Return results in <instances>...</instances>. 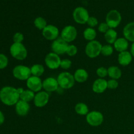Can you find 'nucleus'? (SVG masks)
I'll return each instance as SVG.
<instances>
[{"label":"nucleus","instance_id":"1","mask_svg":"<svg viewBox=\"0 0 134 134\" xmlns=\"http://www.w3.org/2000/svg\"><path fill=\"white\" fill-rule=\"evenodd\" d=\"M0 100L5 105H15L20 100V94L17 88L9 86L3 87L0 90Z\"/></svg>","mask_w":134,"mask_h":134},{"label":"nucleus","instance_id":"2","mask_svg":"<svg viewBox=\"0 0 134 134\" xmlns=\"http://www.w3.org/2000/svg\"><path fill=\"white\" fill-rule=\"evenodd\" d=\"M57 81L58 82L59 87L63 90L70 89L74 86L75 81L74 76L69 72H62L58 75L57 77Z\"/></svg>","mask_w":134,"mask_h":134},{"label":"nucleus","instance_id":"3","mask_svg":"<svg viewBox=\"0 0 134 134\" xmlns=\"http://www.w3.org/2000/svg\"><path fill=\"white\" fill-rule=\"evenodd\" d=\"M9 51L10 55L17 60H24L27 58V51L22 43H13Z\"/></svg>","mask_w":134,"mask_h":134},{"label":"nucleus","instance_id":"4","mask_svg":"<svg viewBox=\"0 0 134 134\" xmlns=\"http://www.w3.org/2000/svg\"><path fill=\"white\" fill-rule=\"evenodd\" d=\"M102 44L98 41H89L85 47V53L90 58H96L101 54Z\"/></svg>","mask_w":134,"mask_h":134},{"label":"nucleus","instance_id":"5","mask_svg":"<svg viewBox=\"0 0 134 134\" xmlns=\"http://www.w3.org/2000/svg\"><path fill=\"white\" fill-rule=\"evenodd\" d=\"M13 75L20 81H27L31 76V69L26 65H18L13 68Z\"/></svg>","mask_w":134,"mask_h":134},{"label":"nucleus","instance_id":"6","mask_svg":"<svg viewBox=\"0 0 134 134\" xmlns=\"http://www.w3.org/2000/svg\"><path fill=\"white\" fill-rule=\"evenodd\" d=\"M122 21V16L117 10H111L106 15L105 22L111 29H115L120 25Z\"/></svg>","mask_w":134,"mask_h":134},{"label":"nucleus","instance_id":"7","mask_svg":"<svg viewBox=\"0 0 134 134\" xmlns=\"http://www.w3.org/2000/svg\"><path fill=\"white\" fill-rule=\"evenodd\" d=\"M90 15L87 9L83 7L75 8L73 12V18L76 23L79 24H85L87 23Z\"/></svg>","mask_w":134,"mask_h":134},{"label":"nucleus","instance_id":"8","mask_svg":"<svg viewBox=\"0 0 134 134\" xmlns=\"http://www.w3.org/2000/svg\"><path fill=\"white\" fill-rule=\"evenodd\" d=\"M86 122L92 127H98L102 125L104 120L103 114L99 111H93L89 112L86 116Z\"/></svg>","mask_w":134,"mask_h":134},{"label":"nucleus","instance_id":"9","mask_svg":"<svg viewBox=\"0 0 134 134\" xmlns=\"http://www.w3.org/2000/svg\"><path fill=\"white\" fill-rule=\"evenodd\" d=\"M61 61L62 60L60 56L53 52L47 54L44 58L45 65L48 69H52V70L57 69L58 68H60Z\"/></svg>","mask_w":134,"mask_h":134},{"label":"nucleus","instance_id":"10","mask_svg":"<svg viewBox=\"0 0 134 134\" xmlns=\"http://www.w3.org/2000/svg\"><path fill=\"white\" fill-rule=\"evenodd\" d=\"M77 37V29L71 25L65 26L61 32V38L68 43H71L73 41L75 40Z\"/></svg>","mask_w":134,"mask_h":134},{"label":"nucleus","instance_id":"11","mask_svg":"<svg viewBox=\"0 0 134 134\" xmlns=\"http://www.w3.org/2000/svg\"><path fill=\"white\" fill-rule=\"evenodd\" d=\"M68 45H69L68 43H66L64 39H62L61 37H58L57 39L53 41L51 44V49L52 52L60 56L66 54Z\"/></svg>","mask_w":134,"mask_h":134},{"label":"nucleus","instance_id":"12","mask_svg":"<svg viewBox=\"0 0 134 134\" xmlns=\"http://www.w3.org/2000/svg\"><path fill=\"white\" fill-rule=\"evenodd\" d=\"M50 99V94L47 92L40 91L35 93V98L34 99V103L35 107L38 108H41L48 104Z\"/></svg>","mask_w":134,"mask_h":134},{"label":"nucleus","instance_id":"13","mask_svg":"<svg viewBox=\"0 0 134 134\" xmlns=\"http://www.w3.org/2000/svg\"><path fill=\"white\" fill-rule=\"evenodd\" d=\"M60 31L54 25L48 24L42 31V35L44 39L48 41H54L58 38Z\"/></svg>","mask_w":134,"mask_h":134},{"label":"nucleus","instance_id":"14","mask_svg":"<svg viewBox=\"0 0 134 134\" xmlns=\"http://www.w3.org/2000/svg\"><path fill=\"white\" fill-rule=\"evenodd\" d=\"M26 86L29 90L34 92H39L41 91V89L43 88V81L40 77L31 75L26 81Z\"/></svg>","mask_w":134,"mask_h":134},{"label":"nucleus","instance_id":"15","mask_svg":"<svg viewBox=\"0 0 134 134\" xmlns=\"http://www.w3.org/2000/svg\"><path fill=\"white\" fill-rule=\"evenodd\" d=\"M59 88L57 79L54 77H48L43 81V88L47 92H54L57 91Z\"/></svg>","mask_w":134,"mask_h":134},{"label":"nucleus","instance_id":"16","mask_svg":"<svg viewBox=\"0 0 134 134\" xmlns=\"http://www.w3.org/2000/svg\"><path fill=\"white\" fill-rule=\"evenodd\" d=\"M30 111V105L27 102L20 99L15 105V111L20 116H25Z\"/></svg>","mask_w":134,"mask_h":134},{"label":"nucleus","instance_id":"17","mask_svg":"<svg viewBox=\"0 0 134 134\" xmlns=\"http://www.w3.org/2000/svg\"><path fill=\"white\" fill-rule=\"evenodd\" d=\"M107 89V81L104 79L98 78L92 85V90L96 94H102Z\"/></svg>","mask_w":134,"mask_h":134},{"label":"nucleus","instance_id":"18","mask_svg":"<svg viewBox=\"0 0 134 134\" xmlns=\"http://www.w3.org/2000/svg\"><path fill=\"white\" fill-rule=\"evenodd\" d=\"M133 59L130 52L126 51L120 52L118 55V62L122 66H127L131 64Z\"/></svg>","mask_w":134,"mask_h":134},{"label":"nucleus","instance_id":"19","mask_svg":"<svg viewBox=\"0 0 134 134\" xmlns=\"http://www.w3.org/2000/svg\"><path fill=\"white\" fill-rule=\"evenodd\" d=\"M129 47V41L124 37L118 38L114 43L113 47L119 53L126 51Z\"/></svg>","mask_w":134,"mask_h":134},{"label":"nucleus","instance_id":"20","mask_svg":"<svg viewBox=\"0 0 134 134\" xmlns=\"http://www.w3.org/2000/svg\"><path fill=\"white\" fill-rule=\"evenodd\" d=\"M124 37L128 41L134 42V22L127 24L123 29Z\"/></svg>","mask_w":134,"mask_h":134},{"label":"nucleus","instance_id":"21","mask_svg":"<svg viewBox=\"0 0 134 134\" xmlns=\"http://www.w3.org/2000/svg\"><path fill=\"white\" fill-rule=\"evenodd\" d=\"M73 76H74L75 81L76 82L79 83H83L86 82L88 79V73L86 70L81 68V69H77L75 71Z\"/></svg>","mask_w":134,"mask_h":134},{"label":"nucleus","instance_id":"22","mask_svg":"<svg viewBox=\"0 0 134 134\" xmlns=\"http://www.w3.org/2000/svg\"><path fill=\"white\" fill-rule=\"evenodd\" d=\"M108 71V76L112 79L118 80L121 77L122 71L119 67L112 65L107 68Z\"/></svg>","mask_w":134,"mask_h":134},{"label":"nucleus","instance_id":"23","mask_svg":"<svg viewBox=\"0 0 134 134\" xmlns=\"http://www.w3.org/2000/svg\"><path fill=\"white\" fill-rule=\"evenodd\" d=\"M118 34L117 32L115 30V29L110 28L105 34H104V38L105 40L106 41L108 44H114L115 41H116L117 38Z\"/></svg>","mask_w":134,"mask_h":134},{"label":"nucleus","instance_id":"24","mask_svg":"<svg viewBox=\"0 0 134 134\" xmlns=\"http://www.w3.org/2000/svg\"><path fill=\"white\" fill-rule=\"evenodd\" d=\"M75 111L76 113L81 116H86L89 113V109L86 103L80 102L76 104L75 107Z\"/></svg>","mask_w":134,"mask_h":134},{"label":"nucleus","instance_id":"25","mask_svg":"<svg viewBox=\"0 0 134 134\" xmlns=\"http://www.w3.org/2000/svg\"><path fill=\"white\" fill-rule=\"evenodd\" d=\"M31 69V73L32 76L40 77L43 75L44 72V68L43 65L39 64H36L33 65L30 68Z\"/></svg>","mask_w":134,"mask_h":134},{"label":"nucleus","instance_id":"26","mask_svg":"<svg viewBox=\"0 0 134 134\" xmlns=\"http://www.w3.org/2000/svg\"><path fill=\"white\" fill-rule=\"evenodd\" d=\"M35 95V92L29 90V89H27V90H24L23 92L20 95V99L29 103V102H31V101H34Z\"/></svg>","mask_w":134,"mask_h":134},{"label":"nucleus","instance_id":"27","mask_svg":"<svg viewBox=\"0 0 134 134\" xmlns=\"http://www.w3.org/2000/svg\"><path fill=\"white\" fill-rule=\"evenodd\" d=\"M97 36L96 31L93 27H87L85 30L83 32V37L86 40L88 41L95 40Z\"/></svg>","mask_w":134,"mask_h":134},{"label":"nucleus","instance_id":"28","mask_svg":"<svg viewBox=\"0 0 134 134\" xmlns=\"http://www.w3.org/2000/svg\"><path fill=\"white\" fill-rule=\"evenodd\" d=\"M34 26L36 28H37L38 30H42L43 31L44 28L46 27V26H47V20L44 19L43 17L39 16L37 17L35 20H34Z\"/></svg>","mask_w":134,"mask_h":134},{"label":"nucleus","instance_id":"29","mask_svg":"<svg viewBox=\"0 0 134 134\" xmlns=\"http://www.w3.org/2000/svg\"><path fill=\"white\" fill-rule=\"evenodd\" d=\"M114 52V47H112L111 44H107L102 46L101 54L104 56H109L113 54Z\"/></svg>","mask_w":134,"mask_h":134},{"label":"nucleus","instance_id":"30","mask_svg":"<svg viewBox=\"0 0 134 134\" xmlns=\"http://www.w3.org/2000/svg\"><path fill=\"white\" fill-rule=\"evenodd\" d=\"M8 64H9V59L6 55L0 53V69L6 68Z\"/></svg>","mask_w":134,"mask_h":134},{"label":"nucleus","instance_id":"31","mask_svg":"<svg viewBox=\"0 0 134 134\" xmlns=\"http://www.w3.org/2000/svg\"><path fill=\"white\" fill-rule=\"evenodd\" d=\"M78 52V48L75 44H69L67 49L66 54L69 56H74Z\"/></svg>","mask_w":134,"mask_h":134},{"label":"nucleus","instance_id":"32","mask_svg":"<svg viewBox=\"0 0 134 134\" xmlns=\"http://www.w3.org/2000/svg\"><path fill=\"white\" fill-rule=\"evenodd\" d=\"M96 75L98 77L101 79H104V77L108 75V71L107 68L104 67H99L96 70Z\"/></svg>","mask_w":134,"mask_h":134},{"label":"nucleus","instance_id":"33","mask_svg":"<svg viewBox=\"0 0 134 134\" xmlns=\"http://www.w3.org/2000/svg\"><path fill=\"white\" fill-rule=\"evenodd\" d=\"M72 65V62L69 59H63L61 61L60 64V68L63 69H70Z\"/></svg>","mask_w":134,"mask_h":134},{"label":"nucleus","instance_id":"34","mask_svg":"<svg viewBox=\"0 0 134 134\" xmlns=\"http://www.w3.org/2000/svg\"><path fill=\"white\" fill-rule=\"evenodd\" d=\"M24 39V35L20 32L15 33L13 37V42L16 43H22Z\"/></svg>","mask_w":134,"mask_h":134},{"label":"nucleus","instance_id":"35","mask_svg":"<svg viewBox=\"0 0 134 134\" xmlns=\"http://www.w3.org/2000/svg\"><path fill=\"white\" fill-rule=\"evenodd\" d=\"M119 87V82L117 80L115 79H109L107 81V88L111 90H115Z\"/></svg>","mask_w":134,"mask_h":134},{"label":"nucleus","instance_id":"36","mask_svg":"<svg viewBox=\"0 0 134 134\" xmlns=\"http://www.w3.org/2000/svg\"><path fill=\"white\" fill-rule=\"evenodd\" d=\"M87 24L90 27L94 28L96 26H98V20L94 16H90L87 21Z\"/></svg>","mask_w":134,"mask_h":134},{"label":"nucleus","instance_id":"37","mask_svg":"<svg viewBox=\"0 0 134 134\" xmlns=\"http://www.w3.org/2000/svg\"><path fill=\"white\" fill-rule=\"evenodd\" d=\"M98 29L99 32L105 34L109 30L110 27H109V26L107 25V24L106 22H102V23H100L99 24Z\"/></svg>","mask_w":134,"mask_h":134},{"label":"nucleus","instance_id":"38","mask_svg":"<svg viewBox=\"0 0 134 134\" xmlns=\"http://www.w3.org/2000/svg\"><path fill=\"white\" fill-rule=\"evenodd\" d=\"M4 122H5V116H4L2 111H0V126L2 125Z\"/></svg>","mask_w":134,"mask_h":134},{"label":"nucleus","instance_id":"39","mask_svg":"<svg viewBox=\"0 0 134 134\" xmlns=\"http://www.w3.org/2000/svg\"><path fill=\"white\" fill-rule=\"evenodd\" d=\"M130 53L132 54V56H133V57H134V42H133V43H132V45H131Z\"/></svg>","mask_w":134,"mask_h":134},{"label":"nucleus","instance_id":"40","mask_svg":"<svg viewBox=\"0 0 134 134\" xmlns=\"http://www.w3.org/2000/svg\"><path fill=\"white\" fill-rule=\"evenodd\" d=\"M24 90L22 88H17V91H18V92L19 93L20 95V94H22V92H23Z\"/></svg>","mask_w":134,"mask_h":134}]
</instances>
